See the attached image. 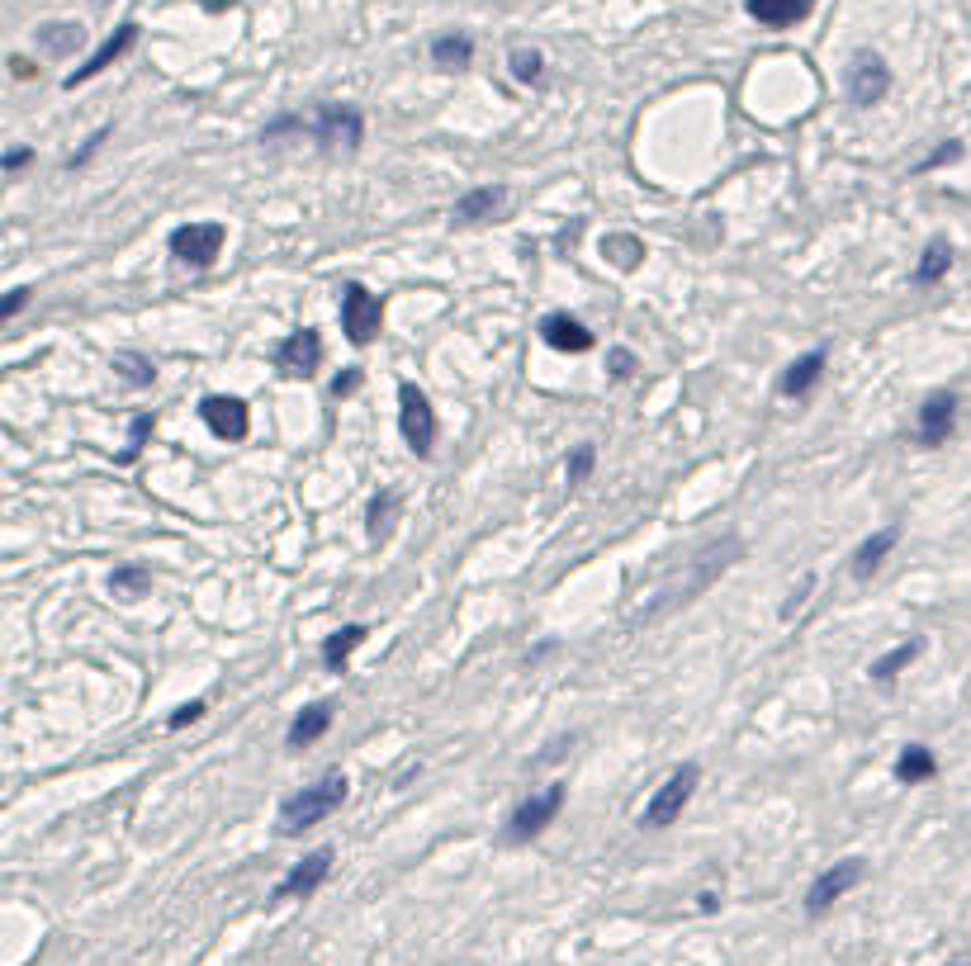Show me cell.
<instances>
[{
	"instance_id": "cell-1",
	"label": "cell",
	"mask_w": 971,
	"mask_h": 966,
	"mask_svg": "<svg viewBox=\"0 0 971 966\" xmlns=\"http://www.w3.org/2000/svg\"><path fill=\"white\" fill-rule=\"evenodd\" d=\"M739 536H720V540H711V545H702L697 555L692 559H683V569L673 573L668 578L664 588L654 592V602H645V611H640V621H659V616H668L673 607H687V602H697L711 583H716L720 573L730 569L739 559Z\"/></svg>"
},
{
	"instance_id": "cell-2",
	"label": "cell",
	"mask_w": 971,
	"mask_h": 966,
	"mask_svg": "<svg viewBox=\"0 0 971 966\" xmlns=\"http://www.w3.org/2000/svg\"><path fill=\"white\" fill-rule=\"evenodd\" d=\"M285 133L313 138L318 147H346V152H356V147L365 143V114H360L356 105L323 100V105H313V114H280V119H270V124L261 128L266 143L285 138Z\"/></svg>"
},
{
	"instance_id": "cell-3",
	"label": "cell",
	"mask_w": 971,
	"mask_h": 966,
	"mask_svg": "<svg viewBox=\"0 0 971 966\" xmlns=\"http://www.w3.org/2000/svg\"><path fill=\"white\" fill-rule=\"evenodd\" d=\"M346 772H323L313 787H304V791H294L285 805H280V834L285 839H294V834H304V829H313V824H323L332 810H342V801H346Z\"/></svg>"
},
{
	"instance_id": "cell-4",
	"label": "cell",
	"mask_w": 971,
	"mask_h": 966,
	"mask_svg": "<svg viewBox=\"0 0 971 966\" xmlns=\"http://www.w3.org/2000/svg\"><path fill=\"white\" fill-rule=\"evenodd\" d=\"M697 782H702V768H697V763H683V768L668 772L664 782L654 787V796L645 801V810H640V829H668V824L687 810Z\"/></svg>"
},
{
	"instance_id": "cell-5",
	"label": "cell",
	"mask_w": 971,
	"mask_h": 966,
	"mask_svg": "<svg viewBox=\"0 0 971 966\" xmlns=\"http://www.w3.org/2000/svg\"><path fill=\"white\" fill-rule=\"evenodd\" d=\"M398 431L417 460H427L436 446V408L417 384H398Z\"/></svg>"
},
{
	"instance_id": "cell-6",
	"label": "cell",
	"mask_w": 971,
	"mask_h": 966,
	"mask_svg": "<svg viewBox=\"0 0 971 966\" xmlns=\"http://www.w3.org/2000/svg\"><path fill=\"white\" fill-rule=\"evenodd\" d=\"M223 242H228V228H223V223H180L176 233L166 237L171 256H176L180 266H195V270L214 266Z\"/></svg>"
},
{
	"instance_id": "cell-7",
	"label": "cell",
	"mask_w": 971,
	"mask_h": 966,
	"mask_svg": "<svg viewBox=\"0 0 971 966\" xmlns=\"http://www.w3.org/2000/svg\"><path fill=\"white\" fill-rule=\"evenodd\" d=\"M844 90L848 100L858 109H872L886 100V90H891V67L882 62V53H853L848 57V72H844Z\"/></svg>"
},
{
	"instance_id": "cell-8",
	"label": "cell",
	"mask_w": 971,
	"mask_h": 966,
	"mask_svg": "<svg viewBox=\"0 0 971 966\" xmlns=\"http://www.w3.org/2000/svg\"><path fill=\"white\" fill-rule=\"evenodd\" d=\"M559 810H564V787H559V782H550L545 791H536L531 801H522L517 810H512V820H507V843H531V839H540V834L555 824Z\"/></svg>"
},
{
	"instance_id": "cell-9",
	"label": "cell",
	"mask_w": 971,
	"mask_h": 966,
	"mask_svg": "<svg viewBox=\"0 0 971 966\" xmlns=\"http://www.w3.org/2000/svg\"><path fill=\"white\" fill-rule=\"evenodd\" d=\"M379 322H384V304H379L360 280H346L342 285V332H346V341H351V346H370L375 332H379Z\"/></svg>"
},
{
	"instance_id": "cell-10",
	"label": "cell",
	"mask_w": 971,
	"mask_h": 966,
	"mask_svg": "<svg viewBox=\"0 0 971 966\" xmlns=\"http://www.w3.org/2000/svg\"><path fill=\"white\" fill-rule=\"evenodd\" d=\"M867 877V862L863 858H844V862H834V867H825L820 877L810 881V891H806V914L810 919H820V914L834 910V900H844L858 881Z\"/></svg>"
},
{
	"instance_id": "cell-11",
	"label": "cell",
	"mask_w": 971,
	"mask_h": 966,
	"mask_svg": "<svg viewBox=\"0 0 971 966\" xmlns=\"http://www.w3.org/2000/svg\"><path fill=\"white\" fill-rule=\"evenodd\" d=\"M332 862H337V853H332V848H313L304 862H294L285 877L275 881L270 900H275V905H280V900H308V895H313L327 877H332Z\"/></svg>"
},
{
	"instance_id": "cell-12",
	"label": "cell",
	"mask_w": 971,
	"mask_h": 966,
	"mask_svg": "<svg viewBox=\"0 0 971 966\" xmlns=\"http://www.w3.org/2000/svg\"><path fill=\"white\" fill-rule=\"evenodd\" d=\"M953 431H957V394L938 389V394H929L924 403H919L915 441L924 450H938V446H948V436H953Z\"/></svg>"
},
{
	"instance_id": "cell-13",
	"label": "cell",
	"mask_w": 971,
	"mask_h": 966,
	"mask_svg": "<svg viewBox=\"0 0 971 966\" xmlns=\"http://www.w3.org/2000/svg\"><path fill=\"white\" fill-rule=\"evenodd\" d=\"M199 417L218 441H247V431H252V408L233 394H209L199 403Z\"/></svg>"
},
{
	"instance_id": "cell-14",
	"label": "cell",
	"mask_w": 971,
	"mask_h": 966,
	"mask_svg": "<svg viewBox=\"0 0 971 966\" xmlns=\"http://www.w3.org/2000/svg\"><path fill=\"white\" fill-rule=\"evenodd\" d=\"M275 365L294 379H308L318 375V365H323V337L313 332V327H299V332H289L280 346H275Z\"/></svg>"
},
{
	"instance_id": "cell-15",
	"label": "cell",
	"mask_w": 971,
	"mask_h": 966,
	"mask_svg": "<svg viewBox=\"0 0 971 966\" xmlns=\"http://www.w3.org/2000/svg\"><path fill=\"white\" fill-rule=\"evenodd\" d=\"M133 43H138V24H119V29H114V34H109L105 43H100V48H95V53H90L72 76H67V81H62V86H67V90L86 86L90 76H100V72L109 67V62H119V57H124L128 48H133Z\"/></svg>"
},
{
	"instance_id": "cell-16",
	"label": "cell",
	"mask_w": 971,
	"mask_h": 966,
	"mask_svg": "<svg viewBox=\"0 0 971 966\" xmlns=\"http://www.w3.org/2000/svg\"><path fill=\"white\" fill-rule=\"evenodd\" d=\"M540 341L555 346V351H569V356H583V351H593L597 346V337L574 318V313H545V318H540Z\"/></svg>"
},
{
	"instance_id": "cell-17",
	"label": "cell",
	"mask_w": 971,
	"mask_h": 966,
	"mask_svg": "<svg viewBox=\"0 0 971 966\" xmlns=\"http://www.w3.org/2000/svg\"><path fill=\"white\" fill-rule=\"evenodd\" d=\"M507 204V185H479V190H469V195L455 199V209H450V223H460V228H469V223H484V218H493L498 209Z\"/></svg>"
},
{
	"instance_id": "cell-18",
	"label": "cell",
	"mask_w": 971,
	"mask_h": 966,
	"mask_svg": "<svg viewBox=\"0 0 971 966\" xmlns=\"http://www.w3.org/2000/svg\"><path fill=\"white\" fill-rule=\"evenodd\" d=\"M825 346H815V351H806L801 360H792L787 370H782V379H777V394L782 398H806L815 384H820V375H825Z\"/></svg>"
},
{
	"instance_id": "cell-19",
	"label": "cell",
	"mask_w": 971,
	"mask_h": 966,
	"mask_svg": "<svg viewBox=\"0 0 971 966\" xmlns=\"http://www.w3.org/2000/svg\"><path fill=\"white\" fill-rule=\"evenodd\" d=\"M332 701H313V706H304L299 716L289 720V730H285V744L289 749H308L313 739H323L327 730H332Z\"/></svg>"
},
{
	"instance_id": "cell-20",
	"label": "cell",
	"mask_w": 971,
	"mask_h": 966,
	"mask_svg": "<svg viewBox=\"0 0 971 966\" xmlns=\"http://www.w3.org/2000/svg\"><path fill=\"white\" fill-rule=\"evenodd\" d=\"M815 0H744V10L763 24V29H792L796 19L810 15Z\"/></svg>"
},
{
	"instance_id": "cell-21",
	"label": "cell",
	"mask_w": 971,
	"mask_h": 966,
	"mask_svg": "<svg viewBox=\"0 0 971 966\" xmlns=\"http://www.w3.org/2000/svg\"><path fill=\"white\" fill-rule=\"evenodd\" d=\"M34 43L48 57H72L76 48L86 43V29H81V24H72V19H53V24H38Z\"/></svg>"
},
{
	"instance_id": "cell-22",
	"label": "cell",
	"mask_w": 971,
	"mask_h": 966,
	"mask_svg": "<svg viewBox=\"0 0 971 966\" xmlns=\"http://www.w3.org/2000/svg\"><path fill=\"white\" fill-rule=\"evenodd\" d=\"M365 635H370V630L360 626V621L332 630V635L323 640V668H327V673H346V659H351L360 644H365Z\"/></svg>"
},
{
	"instance_id": "cell-23",
	"label": "cell",
	"mask_w": 971,
	"mask_h": 966,
	"mask_svg": "<svg viewBox=\"0 0 971 966\" xmlns=\"http://www.w3.org/2000/svg\"><path fill=\"white\" fill-rule=\"evenodd\" d=\"M938 772V758L929 744H905V749L896 753V782H905V787H919V782H929Z\"/></svg>"
},
{
	"instance_id": "cell-24",
	"label": "cell",
	"mask_w": 971,
	"mask_h": 966,
	"mask_svg": "<svg viewBox=\"0 0 971 966\" xmlns=\"http://www.w3.org/2000/svg\"><path fill=\"white\" fill-rule=\"evenodd\" d=\"M896 540H900V526H886V531H877L872 540H863L858 555H853V578H872V573L882 569V559L896 550Z\"/></svg>"
},
{
	"instance_id": "cell-25",
	"label": "cell",
	"mask_w": 971,
	"mask_h": 966,
	"mask_svg": "<svg viewBox=\"0 0 971 966\" xmlns=\"http://www.w3.org/2000/svg\"><path fill=\"white\" fill-rule=\"evenodd\" d=\"M948 270H953V242H948V237H934L929 247L919 251L915 285H924V289H929V285H938V280H943Z\"/></svg>"
},
{
	"instance_id": "cell-26",
	"label": "cell",
	"mask_w": 971,
	"mask_h": 966,
	"mask_svg": "<svg viewBox=\"0 0 971 966\" xmlns=\"http://www.w3.org/2000/svg\"><path fill=\"white\" fill-rule=\"evenodd\" d=\"M432 62L436 67H446V72H460L474 62V38L469 34H441L432 38Z\"/></svg>"
},
{
	"instance_id": "cell-27",
	"label": "cell",
	"mask_w": 971,
	"mask_h": 966,
	"mask_svg": "<svg viewBox=\"0 0 971 966\" xmlns=\"http://www.w3.org/2000/svg\"><path fill=\"white\" fill-rule=\"evenodd\" d=\"M919 649H924V644H919V640H905V644H896L891 654H882V659H877V663H872V668H867V673H872V682H877V687H891V682H896V673H900V668H910V663L919 659Z\"/></svg>"
},
{
	"instance_id": "cell-28",
	"label": "cell",
	"mask_w": 971,
	"mask_h": 966,
	"mask_svg": "<svg viewBox=\"0 0 971 966\" xmlns=\"http://www.w3.org/2000/svg\"><path fill=\"white\" fill-rule=\"evenodd\" d=\"M602 256H607L616 270H635L640 266V256H645V242L630 237V233H607L602 237Z\"/></svg>"
},
{
	"instance_id": "cell-29",
	"label": "cell",
	"mask_w": 971,
	"mask_h": 966,
	"mask_svg": "<svg viewBox=\"0 0 971 966\" xmlns=\"http://www.w3.org/2000/svg\"><path fill=\"white\" fill-rule=\"evenodd\" d=\"M394 512H398V493H394V488H379L375 498H370V521H365V531H370L375 545L394 531Z\"/></svg>"
},
{
	"instance_id": "cell-30",
	"label": "cell",
	"mask_w": 971,
	"mask_h": 966,
	"mask_svg": "<svg viewBox=\"0 0 971 966\" xmlns=\"http://www.w3.org/2000/svg\"><path fill=\"white\" fill-rule=\"evenodd\" d=\"M512 76L522 81V86H540V76H545V57L536 53V48H512Z\"/></svg>"
},
{
	"instance_id": "cell-31",
	"label": "cell",
	"mask_w": 971,
	"mask_h": 966,
	"mask_svg": "<svg viewBox=\"0 0 971 966\" xmlns=\"http://www.w3.org/2000/svg\"><path fill=\"white\" fill-rule=\"evenodd\" d=\"M593 465H597V446L593 441H583V446H574V455H569V465H564V483L569 488H578V483L588 479L593 474Z\"/></svg>"
},
{
	"instance_id": "cell-32",
	"label": "cell",
	"mask_w": 971,
	"mask_h": 966,
	"mask_svg": "<svg viewBox=\"0 0 971 966\" xmlns=\"http://www.w3.org/2000/svg\"><path fill=\"white\" fill-rule=\"evenodd\" d=\"M114 370H119V375H124L128 384H138V389H143V384H152V379H157V370H152V360L133 356V351H119V356H114Z\"/></svg>"
},
{
	"instance_id": "cell-33",
	"label": "cell",
	"mask_w": 971,
	"mask_h": 966,
	"mask_svg": "<svg viewBox=\"0 0 971 966\" xmlns=\"http://www.w3.org/2000/svg\"><path fill=\"white\" fill-rule=\"evenodd\" d=\"M147 583H152V573H147L143 564H124V569L109 573V588H114V592H128V597H133V592H143Z\"/></svg>"
},
{
	"instance_id": "cell-34",
	"label": "cell",
	"mask_w": 971,
	"mask_h": 966,
	"mask_svg": "<svg viewBox=\"0 0 971 966\" xmlns=\"http://www.w3.org/2000/svg\"><path fill=\"white\" fill-rule=\"evenodd\" d=\"M152 427H157V422H152V412H138V417H133V427H128V446H124V455H119L124 465H128V460H138V450L147 446Z\"/></svg>"
},
{
	"instance_id": "cell-35",
	"label": "cell",
	"mask_w": 971,
	"mask_h": 966,
	"mask_svg": "<svg viewBox=\"0 0 971 966\" xmlns=\"http://www.w3.org/2000/svg\"><path fill=\"white\" fill-rule=\"evenodd\" d=\"M957 157H962V143H957V138H948V143H943V147H934L929 157L919 161V171H934V166H948V161H957Z\"/></svg>"
},
{
	"instance_id": "cell-36",
	"label": "cell",
	"mask_w": 971,
	"mask_h": 966,
	"mask_svg": "<svg viewBox=\"0 0 971 966\" xmlns=\"http://www.w3.org/2000/svg\"><path fill=\"white\" fill-rule=\"evenodd\" d=\"M199 716H204V701H185V706H180V711L166 720V725H171V730H180V725H195Z\"/></svg>"
},
{
	"instance_id": "cell-37",
	"label": "cell",
	"mask_w": 971,
	"mask_h": 966,
	"mask_svg": "<svg viewBox=\"0 0 971 966\" xmlns=\"http://www.w3.org/2000/svg\"><path fill=\"white\" fill-rule=\"evenodd\" d=\"M24 304H29V289H10V299L0 304V318L10 322V318H15V313H19V308H24Z\"/></svg>"
},
{
	"instance_id": "cell-38",
	"label": "cell",
	"mask_w": 971,
	"mask_h": 966,
	"mask_svg": "<svg viewBox=\"0 0 971 966\" xmlns=\"http://www.w3.org/2000/svg\"><path fill=\"white\" fill-rule=\"evenodd\" d=\"M356 384H360V370H346V375L332 379V394L346 398V394H356Z\"/></svg>"
},
{
	"instance_id": "cell-39",
	"label": "cell",
	"mask_w": 971,
	"mask_h": 966,
	"mask_svg": "<svg viewBox=\"0 0 971 966\" xmlns=\"http://www.w3.org/2000/svg\"><path fill=\"white\" fill-rule=\"evenodd\" d=\"M810 588H815V578H810V573H806V578H801V588L792 592V602H787V607H782V616H787V621H792V616H796V607H801V602H806V592H810Z\"/></svg>"
},
{
	"instance_id": "cell-40",
	"label": "cell",
	"mask_w": 971,
	"mask_h": 966,
	"mask_svg": "<svg viewBox=\"0 0 971 966\" xmlns=\"http://www.w3.org/2000/svg\"><path fill=\"white\" fill-rule=\"evenodd\" d=\"M29 157H34L29 147H10V152H5V176H15V171H19V166H24Z\"/></svg>"
},
{
	"instance_id": "cell-41",
	"label": "cell",
	"mask_w": 971,
	"mask_h": 966,
	"mask_svg": "<svg viewBox=\"0 0 971 966\" xmlns=\"http://www.w3.org/2000/svg\"><path fill=\"white\" fill-rule=\"evenodd\" d=\"M630 365H635V356L616 346V351H612V375H616V379H626V375H630Z\"/></svg>"
},
{
	"instance_id": "cell-42",
	"label": "cell",
	"mask_w": 971,
	"mask_h": 966,
	"mask_svg": "<svg viewBox=\"0 0 971 966\" xmlns=\"http://www.w3.org/2000/svg\"><path fill=\"white\" fill-rule=\"evenodd\" d=\"M697 905H702V910L711 914V910H720V895H716V891H702V900H697Z\"/></svg>"
},
{
	"instance_id": "cell-43",
	"label": "cell",
	"mask_w": 971,
	"mask_h": 966,
	"mask_svg": "<svg viewBox=\"0 0 971 966\" xmlns=\"http://www.w3.org/2000/svg\"><path fill=\"white\" fill-rule=\"evenodd\" d=\"M10 67H15V76H34V67H29L24 57H10Z\"/></svg>"
},
{
	"instance_id": "cell-44",
	"label": "cell",
	"mask_w": 971,
	"mask_h": 966,
	"mask_svg": "<svg viewBox=\"0 0 971 966\" xmlns=\"http://www.w3.org/2000/svg\"><path fill=\"white\" fill-rule=\"evenodd\" d=\"M948 966H967V962H948Z\"/></svg>"
},
{
	"instance_id": "cell-45",
	"label": "cell",
	"mask_w": 971,
	"mask_h": 966,
	"mask_svg": "<svg viewBox=\"0 0 971 966\" xmlns=\"http://www.w3.org/2000/svg\"><path fill=\"white\" fill-rule=\"evenodd\" d=\"M95 5H109V0H95Z\"/></svg>"
}]
</instances>
